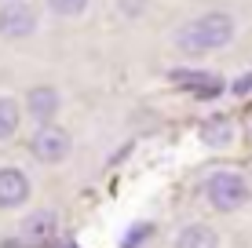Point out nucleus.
<instances>
[{"label":"nucleus","mask_w":252,"mask_h":248,"mask_svg":"<svg viewBox=\"0 0 252 248\" xmlns=\"http://www.w3.org/2000/svg\"><path fill=\"white\" fill-rule=\"evenodd\" d=\"M234 37V19L227 11H205L197 19H190L183 29L176 33V48L183 55H201V51L227 48Z\"/></svg>","instance_id":"nucleus-1"},{"label":"nucleus","mask_w":252,"mask_h":248,"mask_svg":"<svg viewBox=\"0 0 252 248\" xmlns=\"http://www.w3.org/2000/svg\"><path fill=\"white\" fill-rule=\"evenodd\" d=\"M205 201L216 212H238L249 201V183L238 172H216L205 183Z\"/></svg>","instance_id":"nucleus-2"},{"label":"nucleus","mask_w":252,"mask_h":248,"mask_svg":"<svg viewBox=\"0 0 252 248\" xmlns=\"http://www.w3.org/2000/svg\"><path fill=\"white\" fill-rule=\"evenodd\" d=\"M69 135L63 132V128H55V124H44V128H37L33 132V139H30V153L37 161H44V165H59V161H66L69 157Z\"/></svg>","instance_id":"nucleus-3"},{"label":"nucleus","mask_w":252,"mask_h":248,"mask_svg":"<svg viewBox=\"0 0 252 248\" xmlns=\"http://www.w3.org/2000/svg\"><path fill=\"white\" fill-rule=\"evenodd\" d=\"M37 29V11L22 0H11V4L0 7V37L7 40H22Z\"/></svg>","instance_id":"nucleus-4"},{"label":"nucleus","mask_w":252,"mask_h":248,"mask_svg":"<svg viewBox=\"0 0 252 248\" xmlns=\"http://www.w3.org/2000/svg\"><path fill=\"white\" fill-rule=\"evenodd\" d=\"M59 113V91L51 88V84H37V88H30V95H26V117H33L40 128L55 121Z\"/></svg>","instance_id":"nucleus-5"},{"label":"nucleus","mask_w":252,"mask_h":248,"mask_svg":"<svg viewBox=\"0 0 252 248\" xmlns=\"http://www.w3.org/2000/svg\"><path fill=\"white\" fill-rule=\"evenodd\" d=\"M30 201V179L22 168H0V208H19Z\"/></svg>","instance_id":"nucleus-6"},{"label":"nucleus","mask_w":252,"mask_h":248,"mask_svg":"<svg viewBox=\"0 0 252 248\" xmlns=\"http://www.w3.org/2000/svg\"><path fill=\"white\" fill-rule=\"evenodd\" d=\"M55 226H59V216L51 208H40L22 223V234L30 237V241H48V237L55 234Z\"/></svg>","instance_id":"nucleus-7"},{"label":"nucleus","mask_w":252,"mask_h":248,"mask_svg":"<svg viewBox=\"0 0 252 248\" xmlns=\"http://www.w3.org/2000/svg\"><path fill=\"white\" fill-rule=\"evenodd\" d=\"M201 142H208V146H230V142H234L230 117H223V113L208 117V121L201 124Z\"/></svg>","instance_id":"nucleus-8"},{"label":"nucleus","mask_w":252,"mask_h":248,"mask_svg":"<svg viewBox=\"0 0 252 248\" xmlns=\"http://www.w3.org/2000/svg\"><path fill=\"white\" fill-rule=\"evenodd\" d=\"M176 248H220V237H216V230H208L205 223H194V226L179 230Z\"/></svg>","instance_id":"nucleus-9"},{"label":"nucleus","mask_w":252,"mask_h":248,"mask_svg":"<svg viewBox=\"0 0 252 248\" xmlns=\"http://www.w3.org/2000/svg\"><path fill=\"white\" fill-rule=\"evenodd\" d=\"M22 113H26V110H22L15 99L0 95V139H11V135L19 132V124H22Z\"/></svg>","instance_id":"nucleus-10"},{"label":"nucleus","mask_w":252,"mask_h":248,"mask_svg":"<svg viewBox=\"0 0 252 248\" xmlns=\"http://www.w3.org/2000/svg\"><path fill=\"white\" fill-rule=\"evenodd\" d=\"M84 7H88V0H48V11L59 19H77Z\"/></svg>","instance_id":"nucleus-11"},{"label":"nucleus","mask_w":252,"mask_h":248,"mask_svg":"<svg viewBox=\"0 0 252 248\" xmlns=\"http://www.w3.org/2000/svg\"><path fill=\"white\" fill-rule=\"evenodd\" d=\"M117 7H121V15H125V19H139V15H143V7H146V0H117Z\"/></svg>","instance_id":"nucleus-12"},{"label":"nucleus","mask_w":252,"mask_h":248,"mask_svg":"<svg viewBox=\"0 0 252 248\" xmlns=\"http://www.w3.org/2000/svg\"><path fill=\"white\" fill-rule=\"evenodd\" d=\"M234 91H238V95H249V91H252V73H245V77H241V81L234 84Z\"/></svg>","instance_id":"nucleus-13"},{"label":"nucleus","mask_w":252,"mask_h":248,"mask_svg":"<svg viewBox=\"0 0 252 248\" xmlns=\"http://www.w3.org/2000/svg\"><path fill=\"white\" fill-rule=\"evenodd\" d=\"M55 248H73V245H69V241H66V245H55Z\"/></svg>","instance_id":"nucleus-14"},{"label":"nucleus","mask_w":252,"mask_h":248,"mask_svg":"<svg viewBox=\"0 0 252 248\" xmlns=\"http://www.w3.org/2000/svg\"><path fill=\"white\" fill-rule=\"evenodd\" d=\"M7 4H11V0H7Z\"/></svg>","instance_id":"nucleus-15"}]
</instances>
